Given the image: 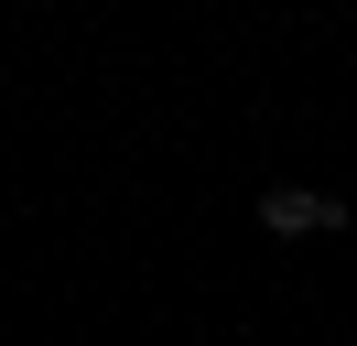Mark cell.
Wrapping results in <instances>:
<instances>
[{
    "label": "cell",
    "mask_w": 357,
    "mask_h": 346,
    "mask_svg": "<svg viewBox=\"0 0 357 346\" xmlns=\"http://www.w3.org/2000/svg\"><path fill=\"white\" fill-rule=\"evenodd\" d=\"M260 227H271V238H347L357 206L325 195V184H260Z\"/></svg>",
    "instance_id": "obj_1"
}]
</instances>
